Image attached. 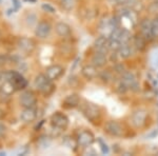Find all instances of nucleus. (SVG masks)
<instances>
[{
    "label": "nucleus",
    "mask_w": 158,
    "mask_h": 156,
    "mask_svg": "<svg viewBox=\"0 0 158 156\" xmlns=\"http://www.w3.org/2000/svg\"><path fill=\"white\" fill-rule=\"evenodd\" d=\"M106 54H103V53H99V52H95V54L92 57V65H95L96 68H100V66H103L106 63Z\"/></svg>",
    "instance_id": "nucleus-16"
},
{
    "label": "nucleus",
    "mask_w": 158,
    "mask_h": 156,
    "mask_svg": "<svg viewBox=\"0 0 158 156\" xmlns=\"http://www.w3.org/2000/svg\"><path fill=\"white\" fill-rule=\"evenodd\" d=\"M63 72H64V69H63L62 66L59 65H54L47 69L45 75L48 76V78L53 81V80H57L58 78H60L61 76H62Z\"/></svg>",
    "instance_id": "nucleus-6"
},
{
    "label": "nucleus",
    "mask_w": 158,
    "mask_h": 156,
    "mask_svg": "<svg viewBox=\"0 0 158 156\" xmlns=\"http://www.w3.org/2000/svg\"><path fill=\"white\" fill-rule=\"evenodd\" d=\"M62 142L67 145L68 148H70V149H74V147H75V142H74L73 139H71V137H64Z\"/></svg>",
    "instance_id": "nucleus-24"
},
{
    "label": "nucleus",
    "mask_w": 158,
    "mask_h": 156,
    "mask_svg": "<svg viewBox=\"0 0 158 156\" xmlns=\"http://www.w3.org/2000/svg\"><path fill=\"white\" fill-rule=\"evenodd\" d=\"M121 81L126 84L127 88H135L137 86V80L136 77L134 76L133 73H130V72H124L123 75H122Z\"/></svg>",
    "instance_id": "nucleus-15"
},
{
    "label": "nucleus",
    "mask_w": 158,
    "mask_h": 156,
    "mask_svg": "<svg viewBox=\"0 0 158 156\" xmlns=\"http://www.w3.org/2000/svg\"><path fill=\"white\" fill-rule=\"evenodd\" d=\"M93 141H94V136L91 132L82 131L78 135L77 142H78V145H81V147H88V145H90Z\"/></svg>",
    "instance_id": "nucleus-13"
},
{
    "label": "nucleus",
    "mask_w": 158,
    "mask_h": 156,
    "mask_svg": "<svg viewBox=\"0 0 158 156\" xmlns=\"http://www.w3.org/2000/svg\"><path fill=\"white\" fill-rule=\"evenodd\" d=\"M20 104L23 108H34L36 104V97L30 91H25L21 94L19 98Z\"/></svg>",
    "instance_id": "nucleus-3"
},
{
    "label": "nucleus",
    "mask_w": 158,
    "mask_h": 156,
    "mask_svg": "<svg viewBox=\"0 0 158 156\" xmlns=\"http://www.w3.org/2000/svg\"><path fill=\"white\" fill-rule=\"evenodd\" d=\"M41 7H42V10H44L45 12L51 13V14H54V13L56 12V10L52 6H51V4H49V3H43L42 6H41Z\"/></svg>",
    "instance_id": "nucleus-27"
},
{
    "label": "nucleus",
    "mask_w": 158,
    "mask_h": 156,
    "mask_svg": "<svg viewBox=\"0 0 158 156\" xmlns=\"http://www.w3.org/2000/svg\"><path fill=\"white\" fill-rule=\"evenodd\" d=\"M10 82L13 84L15 90L24 89L27 84V81L23 78V76L20 73L15 72V71H13V75H12V78H11V80H10Z\"/></svg>",
    "instance_id": "nucleus-7"
},
{
    "label": "nucleus",
    "mask_w": 158,
    "mask_h": 156,
    "mask_svg": "<svg viewBox=\"0 0 158 156\" xmlns=\"http://www.w3.org/2000/svg\"><path fill=\"white\" fill-rule=\"evenodd\" d=\"M40 140H42V141H39V145L42 148V149H47V148H49V145H51V140L49 139V138L42 137Z\"/></svg>",
    "instance_id": "nucleus-25"
},
{
    "label": "nucleus",
    "mask_w": 158,
    "mask_h": 156,
    "mask_svg": "<svg viewBox=\"0 0 158 156\" xmlns=\"http://www.w3.org/2000/svg\"><path fill=\"white\" fill-rule=\"evenodd\" d=\"M99 144H100V148H101V152L103 153V154H109V152H110V149H109V147L106 145V142H103L102 140H99Z\"/></svg>",
    "instance_id": "nucleus-28"
},
{
    "label": "nucleus",
    "mask_w": 158,
    "mask_h": 156,
    "mask_svg": "<svg viewBox=\"0 0 158 156\" xmlns=\"http://www.w3.org/2000/svg\"><path fill=\"white\" fill-rule=\"evenodd\" d=\"M152 33L153 37H158V19H154L152 21Z\"/></svg>",
    "instance_id": "nucleus-22"
},
{
    "label": "nucleus",
    "mask_w": 158,
    "mask_h": 156,
    "mask_svg": "<svg viewBox=\"0 0 158 156\" xmlns=\"http://www.w3.org/2000/svg\"><path fill=\"white\" fill-rule=\"evenodd\" d=\"M62 6L65 10H71L74 6V0H62Z\"/></svg>",
    "instance_id": "nucleus-26"
},
{
    "label": "nucleus",
    "mask_w": 158,
    "mask_h": 156,
    "mask_svg": "<svg viewBox=\"0 0 158 156\" xmlns=\"http://www.w3.org/2000/svg\"><path fill=\"white\" fill-rule=\"evenodd\" d=\"M97 68L93 65H85L82 68V75L88 79H94L97 77Z\"/></svg>",
    "instance_id": "nucleus-18"
},
{
    "label": "nucleus",
    "mask_w": 158,
    "mask_h": 156,
    "mask_svg": "<svg viewBox=\"0 0 158 156\" xmlns=\"http://www.w3.org/2000/svg\"><path fill=\"white\" fill-rule=\"evenodd\" d=\"M1 91H2V86H0V93H1Z\"/></svg>",
    "instance_id": "nucleus-32"
},
{
    "label": "nucleus",
    "mask_w": 158,
    "mask_h": 156,
    "mask_svg": "<svg viewBox=\"0 0 158 156\" xmlns=\"http://www.w3.org/2000/svg\"><path fill=\"white\" fill-rule=\"evenodd\" d=\"M17 45H18L19 50L23 53H32L33 50L35 48V43L32 39L30 38H19L18 42H17Z\"/></svg>",
    "instance_id": "nucleus-8"
},
{
    "label": "nucleus",
    "mask_w": 158,
    "mask_h": 156,
    "mask_svg": "<svg viewBox=\"0 0 158 156\" xmlns=\"http://www.w3.org/2000/svg\"><path fill=\"white\" fill-rule=\"evenodd\" d=\"M104 129H106V131L109 134L113 135V136H120V135H122V133H123L122 127L117 121H113V120L106 122Z\"/></svg>",
    "instance_id": "nucleus-9"
},
{
    "label": "nucleus",
    "mask_w": 158,
    "mask_h": 156,
    "mask_svg": "<svg viewBox=\"0 0 158 156\" xmlns=\"http://www.w3.org/2000/svg\"><path fill=\"white\" fill-rule=\"evenodd\" d=\"M118 53L121 58H129L132 54V48L129 45V43H123V44H121V47L119 48Z\"/></svg>",
    "instance_id": "nucleus-19"
},
{
    "label": "nucleus",
    "mask_w": 158,
    "mask_h": 156,
    "mask_svg": "<svg viewBox=\"0 0 158 156\" xmlns=\"http://www.w3.org/2000/svg\"><path fill=\"white\" fill-rule=\"evenodd\" d=\"M34 86L37 90H39L43 94H47V95L50 94L54 89L52 80L48 78V76L44 75V74H40V75L37 76L34 81Z\"/></svg>",
    "instance_id": "nucleus-1"
},
{
    "label": "nucleus",
    "mask_w": 158,
    "mask_h": 156,
    "mask_svg": "<svg viewBox=\"0 0 158 156\" xmlns=\"http://www.w3.org/2000/svg\"><path fill=\"white\" fill-rule=\"evenodd\" d=\"M79 97L76 95V94H72V95H69L67 98L64 99V103L67 104L68 107H76L79 104Z\"/></svg>",
    "instance_id": "nucleus-20"
},
{
    "label": "nucleus",
    "mask_w": 158,
    "mask_h": 156,
    "mask_svg": "<svg viewBox=\"0 0 158 156\" xmlns=\"http://www.w3.org/2000/svg\"><path fill=\"white\" fill-rule=\"evenodd\" d=\"M51 121H52V124L57 129L63 130L68 127L69 124V119L67 118V116L61 113H55L52 115L51 117Z\"/></svg>",
    "instance_id": "nucleus-4"
},
{
    "label": "nucleus",
    "mask_w": 158,
    "mask_h": 156,
    "mask_svg": "<svg viewBox=\"0 0 158 156\" xmlns=\"http://www.w3.org/2000/svg\"><path fill=\"white\" fill-rule=\"evenodd\" d=\"M143 39L142 38H136V40H135V45H136L137 48H140L141 50L142 48H143Z\"/></svg>",
    "instance_id": "nucleus-29"
},
{
    "label": "nucleus",
    "mask_w": 158,
    "mask_h": 156,
    "mask_svg": "<svg viewBox=\"0 0 158 156\" xmlns=\"http://www.w3.org/2000/svg\"><path fill=\"white\" fill-rule=\"evenodd\" d=\"M140 31H141V34L143 36L144 39H152L153 33H152V21H150L149 19H144L140 23Z\"/></svg>",
    "instance_id": "nucleus-11"
},
{
    "label": "nucleus",
    "mask_w": 158,
    "mask_h": 156,
    "mask_svg": "<svg viewBox=\"0 0 158 156\" xmlns=\"http://www.w3.org/2000/svg\"><path fill=\"white\" fill-rule=\"evenodd\" d=\"M11 61V58L6 54H0V66H4Z\"/></svg>",
    "instance_id": "nucleus-23"
},
{
    "label": "nucleus",
    "mask_w": 158,
    "mask_h": 156,
    "mask_svg": "<svg viewBox=\"0 0 158 156\" xmlns=\"http://www.w3.org/2000/svg\"><path fill=\"white\" fill-rule=\"evenodd\" d=\"M108 40H109V38H106V36L98 37L97 39L95 40V42H94V48H95V52L106 54L108 51H109Z\"/></svg>",
    "instance_id": "nucleus-10"
},
{
    "label": "nucleus",
    "mask_w": 158,
    "mask_h": 156,
    "mask_svg": "<svg viewBox=\"0 0 158 156\" xmlns=\"http://www.w3.org/2000/svg\"><path fill=\"white\" fill-rule=\"evenodd\" d=\"M51 31H52V27H51L50 23L45 21H41L39 22L36 25V29H35V35L38 38H41V39H44L50 35Z\"/></svg>",
    "instance_id": "nucleus-5"
},
{
    "label": "nucleus",
    "mask_w": 158,
    "mask_h": 156,
    "mask_svg": "<svg viewBox=\"0 0 158 156\" xmlns=\"http://www.w3.org/2000/svg\"><path fill=\"white\" fill-rule=\"evenodd\" d=\"M147 119V113L144 111H137L135 112L132 116V124H134L135 127L139 128L142 127L146 122Z\"/></svg>",
    "instance_id": "nucleus-14"
},
{
    "label": "nucleus",
    "mask_w": 158,
    "mask_h": 156,
    "mask_svg": "<svg viewBox=\"0 0 158 156\" xmlns=\"http://www.w3.org/2000/svg\"><path fill=\"white\" fill-rule=\"evenodd\" d=\"M130 39H131V34H130L127 30H122L121 35H120V42L122 44H123V43H129Z\"/></svg>",
    "instance_id": "nucleus-21"
},
{
    "label": "nucleus",
    "mask_w": 158,
    "mask_h": 156,
    "mask_svg": "<svg viewBox=\"0 0 158 156\" xmlns=\"http://www.w3.org/2000/svg\"><path fill=\"white\" fill-rule=\"evenodd\" d=\"M55 31L61 37H67L71 34L70 25L67 24L65 22H58V23L55 25Z\"/></svg>",
    "instance_id": "nucleus-17"
},
{
    "label": "nucleus",
    "mask_w": 158,
    "mask_h": 156,
    "mask_svg": "<svg viewBox=\"0 0 158 156\" xmlns=\"http://www.w3.org/2000/svg\"><path fill=\"white\" fill-rule=\"evenodd\" d=\"M81 111H82V113L85 114V116L86 118H89L91 120L96 119L99 116V114H100V111H99L98 107H96L95 104H93V103H90V102L83 104L82 108H81Z\"/></svg>",
    "instance_id": "nucleus-2"
},
{
    "label": "nucleus",
    "mask_w": 158,
    "mask_h": 156,
    "mask_svg": "<svg viewBox=\"0 0 158 156\" xmlns=\"http://www.w3.org/2000/svg\"><path fill=\"white\" fill-rule=\"evenodd\" d=\"M117 1H118L119 3H128V2H130L131 0H117Z\"/></svg>",
    "instance_id": "nucleus-31"
},
{
    "label": "nucleus",
    "mask_w": 158,
    "mask_h": 156,
    "mask_svg": "<svg viewBox=\"0 0 158 156\" xmlns=\"http://www.w3.org/2000/svg\"><path fill=\"white\" fill-rule=\"evenodd\" d=\"M36 117H37V113L34 110V108H24L23 111L20 113V119L23 122H25V124L34 121L36 119Z\"/></svg>",
    "instance_id": "nucleus-12"
},
{
    "label": "nucleus",
    "mask_w": 158,
    "mask_h": 156,
    "mask_svg": "<svg viewBox=\"0 0 158 156\" xmlns=\"http://www.w3.org/2000/svg\"><path fill=\"white\" fill-rule=\"evenodd\" d=\"M4 131H6V127H4L3 124H0V135L3 134Z\"/></svg>",
    "instance_id": "nucleus-30"
}]
</instances>
